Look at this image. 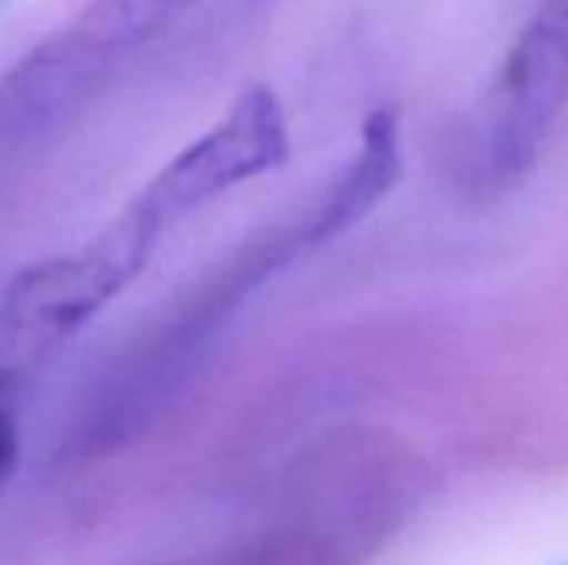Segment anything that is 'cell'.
<instances>
[{
    "label": "cell",
    "mask_w": 568,
    "mask_h": 565,
    "mask_svg": "<svg viewBox=\"0 0 568 565\" xmlns=\"http://www.w3.org/2000/svg\"><path fill=\"white\" fill-rule=\"evenodd\" d=\"M17 453H20V443H17V426L13 420L0 410V486L10 480L13 466H17Z\"/></svg>",
    "instance_id": "8992f818"
},
{
    "label": "cell",
    "mask_w": 568,
    "mask_h": 565,
    "mask_svg": "<svg viewBox=\"0 0 568 565\" xmlns=\"http://www.w3.org/2000/svg\"><path fill=\"white\" fill-rule=\"evenodd\" d=\"M399 170V117L396 110H376L363 123V147L356 160L329 190V200L313 223V240H333L359 223L393 190Z\"/></svg>",
    "instance_id": "5b68a950"
},
{
    "label": "cell",
    "mask_w": 568,
    "mask_h": 565,
    "mask_svg": "<svg viewBox=\"0 0 568 565\" xmlns=\"http://www.w3.org/2000/svg\"><path fill=\"white\" fill-rule=\"evenodd\" d=\"M156 240L160 233L126 210L80 253L20 270L0 296V386L70 340L130 286Z\"/></svg>",
    "instance_id": "6da1fadb"
},
{
    "label": "cell",
    "mask_w": 568,
    "mask_h": 565,
    "mask_svg": "<svg viewBox=\"0 0 568 565\" xmlns=\"http://www.w3.org/2000/svg\"><path fill=\"white\" fill-rule=\"evenodd\" d=\"M193 3L196 0H90L60 33L47 37L43 47L17 67L7 80V93L17 107L33 103L43 110L47 100L70 97Z\"/></svg>",
    "instance_id": "3957f363"
},
{
    "label": "cell",
    "mask_w": 568,
    "mask_h": 565,
    "mask_svg": "<svg viewBox=\"0 0 568 565\" xmlns=\"http://www.w3.org/2000/svg\"><path fill=\"white\" fill-rule=\"evenodd\" d=\"M568 103V0H546L513 43L496 93V157L532 163Z\"/></svg>",
    "instance_id": "277c9868"
},
{
    "label": "cell",
    "mask_w": 568,
    "mask_h": 565,
    "mask_svg": "<svg viewBox=\"0 0 568 565\" xmlns=\"http://www.w3.org/2000/svg\"><path fill=\"white\" fill-rule=\"evenodd\" d=\"M290 157V127L280 97L256 83L246 87L226 117L176 153L126 206L146 226L163 233L180 216L223 196L226 190L256 180Z\"/></svg>",
    "instance_id": "7a4b0ae2"
}]
</instances>
